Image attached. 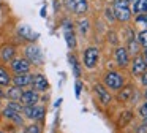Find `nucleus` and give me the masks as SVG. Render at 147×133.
<instances>
[{
  "label": "nucleus",
  "mask_w": 147,
  "mask_h": 133,
  "mask_svg": "<svg viewBox=\"0 0 147 133\" xmlns=\"http://www.w3.org/2000/svg\"><path fill=\"white\" fill-rule=\"evenodd\" d=\"M24 57H26L32 65H43V62H45L41 48L35 43H29V44L24 46Z\"/></svg>",
  "instance_id": "1"
},
{
  "label": "nucleus",
  "mask_w": 147,
  "mask_h": 133,
  "mask_svg": "<svg viewBox=\"0 0 147 133\" xmlns=\"http://www.w3.org/2000/svg\"><path fill=\"white\" fill-rule=\"evenodd\" d=\"M22 116L24 119L32 120V122H41L46 116V108L40 105H32V106H24L22 108Z\"/></svg>",
  "instance_id": "2"
},
{
  "label": "nucleus",
  "mask_w": 147,
  "mask_h": 133,
  "mask_svg": "<svg viewBox=\"0 0 147 133\" xmlns=\"http://www.w3.org/2000/svg\"><path fill=\"white\" fill-rule=\"evenodd\" d=\"M112 11H114L115 19H119V21L127 22L131 18V10L128 6V2H125V0H115Z\"/></svg>",
  "instance_id": "3"
},
{
  "label": "nucleus",
  "mask_w": 147,
  "mask_h": 133,
  "mask_svg": "<svg viewBox=\"0 0 147 133\" xmlns=\"http://www.w3.org/2000/svg\"><path fill=\"white\" fill-rule=\"evenodd\" d=\"M10 68L11 71L16 75V73H29L32 70V63L26 59V57H14L13 60H10Z\"/></svg>",
  "instance_id": "4"
},
{
  "label": "nucleus",
  "mask_w": 147,
  "mask_h": 133,
  "mask_svg": "<svg viewBox=\"0 0 147 133\" xmlns=\"http://www.w3.org/2000/svg\"><path fill=\"white\" fill-rule=\"evenodd\" d=\"M2 113V117H5L7 120H10V122H13L14 125H18V127H22L24 125V116H22V113L21 111H18V109H13V108H10V106H5L3 108V111H0Z\"/></svg>",
  "instance_id": "5"
},
{
  "label": "nucleus",
  "mask_w": 147,
  "mask_h": 133,
  "mask_svg": "<svg viewBox=\"0 0 147 133\" xmlns=\"http://www.w3.org/2000/svg\"><path fill=\"white\" fill-rule=\"evenodd\" d=\"M63 5L67 6L68 11L74 13V14H84L89 8L87 0H63Z\"/></svg>",
  "instance_id": "6"
},
{
  "label": "nucleus",
  "mask_w": 147,
  "mask_h": 133,
  "mask_svg": "<svg viewBox=\"0 0 147 133\" xmlns=\"http://www.w3.org/2000/svg\"><path fill=\"white\" fill-rule=\"evenodd\" d=\"M30 87L33 90H36L38 94H43V92L49 90V81L43 73H36V75L32 76V84H30Z\"/></svg>",
  "instance_id": "7"
},
{
  "label": "nucleus",
  "mask_w": 147,
  "mask_h": 133,
  "mask_svg": "<svg viewBox=\"0 0 147 133\" xmlns=\"http://www.w3.org/2000/svg\"><path fill=\"white\" fill-rule=\"evenodd\" d=\"M105 86L112 90H119L123 86V78L117 71H108L105 75Z\"/></svg>",
  "instance_id": "8"
},
{
  "label": "nucleus",
  "mask_w": 147,
  "mask_h": 133,
  "mask_svg": "<svg viewBox=\"0 0 147 133\" xmlns=\"http://www.w3.org/2000/svg\"><path fill=\"white\" fill-rule=\"evenodd\" d=\"M40 101V94L33 89H26L22 90V95L19 98V103L22 106H32V105H38Z\"/></svg>",
  "instance_id": "9"
},
{
  "label": "nucleus",
  "mask_w": 147,
  "mask_h": 133,
  "mask_svg": "<svg viewBox=\"0 0 147 133\" xmlns=\"http://www.w3.org/2000/svg\"><path fill=\"white\" fill-rule=\"evenodd\" d=\"M98 57H100V52L96 48H87L84 51V65L87 68H95V65L98 63Z\"/></svg>",
  "instance_id": "10"
},
{
  "label": "nucleus",
  "mask_w": 147,
  "mask_h": 133,
  "mask_svg": "<svg viewBox=\"0 0 147 133\" xmlns=\"http://www.w3.org/2000/svg\"><path fill=\"white\" fill-rule=\"evenodd\" d=\"M32 73H16L14 76H11V84L16 86V87H29L30 84H32Z\"/></svg>",
  "instance_id": "11"
},
{
  "label": "nucleus",
  "mask_w": 147,
  "mask_h": 133,
  "mask_svg": "<svg viewBox=\"0 0 147 133\" xmlns=\"http://www.w3.org/2000/svg\"><path fill=\"white\" fill-rule=\"evenodd\" d=\"M63 35H65V41H67V46L70 49H74L76 48V35L73 32V24L70 21L65 19L63 21Z\"/></svg>",
  "instance_id": "12"
},
{
  "label": "nucleus",
  "mask_w": 147,
  "mask_h": 133,
  "mask_svg": "<svg viewBox=\"0 0 147 133\" xmlns=\"http://www.w3.org/2000/svg\"><path fill=\"white\" fill-rule=\"evenodd\" d=\"M18 35H19L22 40L30 41V43L36 41V40H38V37H40V35L36 33V32H33L32 27H30V25H27V24H22V25H19V27H18Z\"/></svg>",
  "instance_id": "13"
},
{
  "label": "nucleus",
  "mask_w": 147,
  "mask_h": 133,
  "mask_svg": "<svg viewBox=\"0 0 147 133\" xmlns=\"http://www.w3.org/2000/svg\"><path fill=\"white\" fill-rule=\"evenodd\" d=\"M16 52H18V48L14 44H3L0 48V60L8 63L10 60H13L16 57Z\"/></svg>",
  "instance_id": "14"
},
{
  "label": "nucleus",
  "mask_w": 147,
  "mask_h": 133,
  "mask_svg": "<svg viewBox=\"0 0 147 133\" xmlns=\"http://www.w3.org/2000/svg\"><path fill=\"white\" fill-rule=\"evenodd\" d=\"M93 89H95V94H96V97H98V100L101 101L103 105H109V103L112 101L111 94H109L108 89H106L103 84H96Z\"/></svg>",
  "instance_id": "15"
},
{
  "label": "nucleus",
  "mask_w": 147,
  "mask_h": 133,
  "mask_svg": "<svg viewBox=\"0 0 147 133\" xmlns=\"http://www.w3.org/2000/svg\"><path fill=\"white\" fill-rule=\"evenodd\" d=\"M115 60H117V65L122 68L130 63V56H128L127 48H117L115 49Z\"/></svg>",
  "instance_id": "16"
},
{
  "label": "nucleus",
  "mask_w": 147,
  "mask_h": 133,
  "mask_svg": "<svg viewBox=\"0 0 147 133\" xmlns=\"http://www.w3.org/2000/svg\"><path fill=\"white\" fill-rule=\"evenodd\" d=\"M22 90H24V89L10 84V86H8V89H7V92H5V98H8L10 101H19L21 95H22Z\"/></svg>",
  "instance_id": "17"
},
{
  "label": "nucleus",
  "mask_w": 147,
  "mask_h": 133,
  "mask_svg": "<svg viewBox=\"0 0 147 133\" xmlns=\"http://www.w3.org/2000/svg\"><path fill=\"white\" fill-rule=\"evenodd\" d=\"M131 71H133V75H142V73L146 71V60H144L142 56H136V57H134Z\"/></svg>",
  "instance_id": "18"
},
{
  "label": "nucleus",
  "mask_w": 147,
  "mask_h": 133,
  "mask_svg": "<svg viewBox=\"0 0 147 133\" xmlns=\"http://www.w3.org/2000/svg\"><path fill=\"white\" fill-rule=\"evenodd\" d=\"M11 84V75L7 68L0 66V87H8Z\"/></svg>",
  "instance_id": "19"
},
{
  "label": "nucleus",
  "mask_w": 147,
  "mask_h": 133,
  "mask_svg": "<svg viewBox=\"0 0 147 133\" xmlns=\"http://www.w3.org/2000/svg\"><path fill=\"white\" fill-rule=\"evenodd\" d=\"M133 92H134V89L131 87V86L123 87V89H122V92L119 94V100H120V101H130L131 97H133Z\"/></svg>",
  "instance_id": "20"
},
{
  "label": "nucleus",
  "mask_w": 147,
  "mask_h": 133,
  "mask_svg": "<svg viewBox=\"0 0 147 133\" xmlns=\"http://www.w3.org/2000/svg\"><path fill=\"white\" fill-rule=\"evenodd\" d=\"M68 60H70V65L73 66V73L76 78H79L81 76V66H79V62H78V59L73 56V54H70L68 56Z\"/></svg>",
  "instance_id": "21"
},
{
  "label": "nucleus",
  "mask_w": 147,
  "mask_h": 133,
  "mask_svg": "<svg viewBox=\"0 0 147 133\" xmlns=\"http://www.w3.org/2000/svg\"><path fill=\"white\" fill-rule=\"evenodd\" d=\"M133 11L134 13H147V0H136L133 6Z\"/></svg>",
  "instance_id": "22"
},
{
  "label": "nucleus",
  "mask_w": 147,
  "mask_h": 133,
  "mask_svg": "<svg viewBox=\"0 0 147 133\" xmlns=\"http://www.w3.org/2000/svg\"><path fill=\"white\" fill-rule=\"evenodd\" d=\"M24 133H43V130H41V125L38 122H32L30 125H26Z\"/></svg>",
  "instance_id": "23"
},
{
  "label": "nucleus",
  "mask_w": 147,
  "mask_h": 133,
  "mask_svg": "<svg viewBox=\"0 0 147 133\" xmlns=\"http://www.w3.org/2000/svg\"><path fill=\"white\" fill-rule=\"evenodd\" d=\"M128 52H131L133 56H138V52H139V43H136V41L133 40V38H130V41H128Z\"/></svg>",
  "instance_id": "24"
},
{
  "label": "nucleus",
  "mask_w": 147,
  "mask_h": 133,
  "mask_svg": "<svg viewBox=\"0 0 147 133\" xmlns=\"http://www.w3.org/2000/svg\"><path fill=\"white\" fill-rule=\"evenodd\" d=\"M131 117H133V113H131V111H127V113H123V117L120 116V119H119L117 125H119V127H123V125H127V124L131 120Z\"/></svg>",
  "instance_id": "25"
},
{
  "label": "nucleus",
  "mask_w": 147,
  "mask_h": 133,
  "mask_svg": "<svg viewBox=\"0 0 147 133\" xmlns=\"http://www.w3.org/2000/svg\"><path fill=\"white\" fill-rule=\"evenodd\" d=\"M138 43H139L141 46L147 48V29H146V30H142L139 35H138Z\"/></svg>",
  "instance_id": "26"
},
{
  "label": "nucleus",
  "mask_w": 147,
  "mask_h": 133,
  "mask_svg": "<svg viewBox=\"0 0 147 133\" xmlns=\"http://www.w3.org/2000/svg\"><path fill=\"white\" fill-rule=\"evenodd\" d=\"M136 22H138V24L147 25V13H139V14L136 16Z\"/></svg>",
  "instance_id": "27"
},
{
  "label": "nucleus",
  "mask_w": 147,
  "mask_h": 133,
  "mask_svg": "<svg viewBox=\"0 0 147 133\" xmlns=\"http://www.w3.org/2000/svg\"><path fill=\"white\" fill-rule=\"evenodd\" d=\"M79 30H81V33H87V30H89V21H81L79 22Z\"/></svg>",
  "instance_id": "28"
},
{
  "label": "nucleus",
  "mask_w": 147,
  "mask_h": 133,
  "mask_svg": "<svg viewBox=\"0 0 147 133\" xmlns=\"http://www.w3.org/2000/svg\"><path fill=\"white\" fill-rule=\"evenodd\" d=\"M74 89H76V97L79 98L81 90H82V82H81V81H76V84H74Z\"/></svg>",
  "instance_id": "29"
},
{
  "label": "nucleus",
  "mask_w": 147,
  "mask_h": 133,
  "mask_svg": "<svg viewBox=\"0 0 147 133\" xmlns=\"http://www.w3.org/2000/svg\"><path fill=\"white\" fill-rule=\"evenodd\" d=\"M139 114H141L142 117H147V101H146V103H144L142 106L139 108Z\"/></svg>",
  "instance_id": "30"
},
{
  "label": "nucleus",
  "mask_w": 147,
  "mask_h": 133,
  "mask_svg": "<svg viewBox=\"0 0 147 133\" xmlns=\"http://www.w3.org/2000/svg\"><path fill=\"white\" fill-rule=\"evenodd\" d=\"M106 18H108L109 21H114V19H115V16H114V11L108 8V10H106Z\"/></svg>",
  "instance_id": "31"
},
{
  "label": "nucleus",
  "mask_w": 147,
  "mask_h": 133,
  "mask_svg": "<svg viewBox=\"0 0 147 133\" xmlns=\"http://www.w3.org/2000/svg\"><path fill=\"white\" fill-rule=\"evenodd\" d=\"M138 133H147V124H144V125H141V128L138 130Z\"/></svg>",
  "instance_id": "32"
},
{
  "label": "nucleus",
  "mask_w": 147,
  "mask_h": 133,
  "mask_svg": "<svg viewBox=\"0 0 147 133\" xmlns=\"http://www.w3.org/2000/svg\"><path fill=\"white\" fill-rule=\"evenodd\" d=\"M141 81H142L144 86H147V73H142V79H141Z\"/></svg>",
  "instance_id": "33"
},
{
  "label": "nucleus",
  "mask_w": 147,
  "mask_h": 133,
  "mask_svg": "<svg viewBox=\"0 0 147 133\" xmlns=\"http://www.w3.org/2000/svg\"><path fill=\"white\" fill-rule=\"evenodd\" d=\"M144 60H146V68H147V48H146V51H144Z\"/></svg>",
  "instance_id": "34"
},
{
  "label": "nucleus",
  "mask_w": 147,
  "mask_h": 133,
  "mask_svg": "<svg viewBox=\"0 0 147 133\" xmlns=\"http://www.w3.org/2000/svg\"><path fill=\"white\" fill-rule=\"evenodd\" d=\"M41 16H43V18L46 16V8H43V10H41Z\"/></svg>",
  "instance_id": "35"
},
{
  "label": "nucleus",
  "mask_w": 147,
  "mask_h": 133,
  "mask_svg": "<svg viewBox=\"0 0 147 133\" xmlns=\"http://www.w3.org/2000/svg\"><path fill=\"white\" fill-rule=\"evenodd\" d=\"M0 133H8V132H3V130H0Z\"/></svg>",
  "instance_id": "36"
},
{
  "label": "nucleus",
  "mask_w": 147,
  "mask_h": 133,
  "mask_svg": "<svg viewBox=\"0 0 147 133\" xmlns=\"http://www.w3.org/2000/svg\"><path fill=\"white\" fill-rule=\"evenodd\" d=\"M125 2H128V3H130V2H131V0H125Z\"/></svg>",
  "instance_id": "37"
},
{
  "label": "nucleus",
  "mask_w": 147,
  "mask_h": 133,
  "mask_svg": "<svg viewBox=\"0 0 147 133\" xmlns=\"http://www.w3.org/2000/svg\"><path fill=\"white\" fill-rule=\"evenodd\" d=\"M146 98H147V90H146Z\"/></svg>",
  "instance_id": "38"
},
{
  "label": "nucleus",
  "mask_w": 147,
  "mask_h": 133,
  "mask_svg": "<svg viewBox=\"0 0 147 133\" xmlns=\"http://www.w3.org/2000/svg\"><path fill=\"white\" fill-rule=\"evenodd\" d=\"M0 119H2V113H0Z\"/></svg>",
  "instance_id": "39"
},
{
  "label": "nucleus",
  "mask_w": 147,
  "mask_h": 133,
  "mask_svg": "<svg viewBox=\"0 0 147 133\" xmlns=\"http://www.w3.org/2000/svg\"><path fill=\"white\" fill-rule=\"evenodd\" d=\"M146 124H147V117H146Z\"/></svg>",
  "instance_id": "40"
},
{
  "label": "nucleus",
  "mask_w": 147,
  "mask_h": 133,
  "mask_svg": "<svg viewBox=\"0 0 147 133\" xmlns=\"http://www.w3.org/2000/svg\"><path fill=\"white\" fill-rule=\"evenodd\" d=\"M0 103H2V98H0Z\"/></svg>",
  "instance_id": "41"
}]
</instances>
